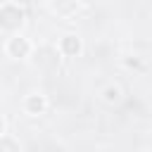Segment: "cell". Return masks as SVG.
<instances>
[{
    "mask_svg": "<svg viewBox=\"0 0 152 152\" xmlns=\"http://www.w3.org/2000/svg\"><path fill=\"white\" fill-rule=\"evenodd\" d=\"M0 128H2V126H0Z\"/></svg>",
    "mask_w": 152,
    "mask_h": 152,
    "instance_id": "7a4b0ae2",
    "label": "cell"
},
{
    "mask_svg": "<svg viewBox=\"0 0 152 152\" xmlns=\"http://www.w3.org/2000/svg\"><path fill=\"white\" fill-rule=\"evenodd\" d=\"M64 45H66V50H69V52H74V50H78V43H74V38H69V40H66Z\"/></svg>",
    "mask_w": 152,
    "mask_h": 152,
    "instance_id": "6da1fadb",
    "label": "cell"
}]
</instances>
